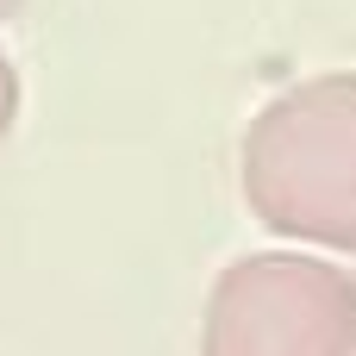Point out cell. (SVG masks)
I'll list each match as a JSON object with an SVG mask.
<instances>
[{"instance_id": "obj_1", "label": "cell", "mask_w": 356, "mask_h": 356, "mask_svg": "<svg viewBox=\"0 0 356 356\" xmlns=\"http://www.w3.org/2000/svg\"><path fill=\"white\" fill-rule=\"evenodd\" d=\"M238 188L263 232L356 250V69L294 81L244 125Z\"/></svg>"}, {"instance_id": "obj_2", "label": "cell", "mask_w": 356, "mask_h": 356, "mask_svg": "<svg viewBox=\"0 0 356 356\" xmlns=\"http://www.w3.org/2000/svg\"><path fill=\"white\" fill-rule=\"evenodd\" d=\"M200 356H356V275L332 257H238L200 313Z\"/></svg>"}, {"instance_id": "obj_3", "label": "cell", "mask_w": 356, "mask_h": 356, "mask_svg": "<svg viewBox=\"0 0 356 356\" xmlns=\"http://www.w3.org/2000/svg\"><path fill=\"white\" fill-rule=\"evenodd\" d=\"M13 119H19V69H13V56L0 50V144L13 138Z\"/></svg>"}, {"instance_id": "obj_4", "label": "cell", "mask_w": 356, "mask_h": 356, "mask_svg": "<svg viewBox=\"0 0 356 356\" xmlns=\"http://www.w3.org/2000/svg\"><path fill=\"white\" fill-rule=\"evenodd\" d=\"M19 6H25V0H0V19H13V13H19Z\"/></svg>"}]
</instances>
